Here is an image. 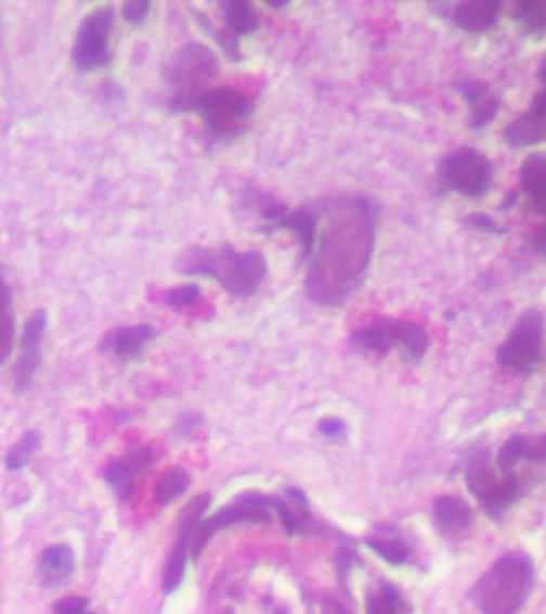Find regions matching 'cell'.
Masks as SVG:
<instances>
[{
  "label": "cell",
  "instance_id": "6da1fadb",
  "mask_svg": "<svg viewBox=\"0 0 546 614\" xmlns=\"http://www.w3.org/2000/svg\"><path fill=\"white\" fill-rule=\"evenodd\" d=\"M315 244L307 258L306 289L323 307H340L362 286L376 248V212L363 195L318 202Z\"/></svg>",
  "mask_w": 546,
  "mask_h": 614
},
{
  "label": "cell",
  "instance_id": "7a4b0ae2",
  "mask_svg": "<svg viewBox=\"0 0 546 614\" xmlns=\"http://www.w3.org/2000/svg\"><path fill=\"white\" fill-rule=\"evenodd\" d=\"M173 114H197L211 141H229L248 130L256 113V100L232 86L202 87L177 92L168 101Z\"/></svg>",
  "mask_w": 546,
  "mask_h": 614
},
{
  "label": "cell",
  "instance_id": "3957f363",
  "mask_svg": "<svg viewBox=\"0 0 546 614\" xmlns=\"http://www.w3.org/2000/svg\"><path fill=\"white\" fill-rule=\"evenodd\" d=\"M268 261L261 252H237L231 246H192L177 261L180 274L210 277L237 298L256 295L268 277Z\"/></svg>",
  "mask_w": 546,
  "mask_h": 614
},
{
  "label": "cell",
  "instance_id": "277c9868",
  "mask_svg": "<svg viewBox=\"0 0 546 614\" xmlns=\"http://www.w3.org/2000/svg\"><path fill=\"white\" fill-rule=\"evenodd\" d=\"M534 584V566L525 553L500 557L478 579L471 599L483 614H518Z\"/></svg>",
  "mask_w": 546,
  "mask_h": 614
},
{
  "label": "cell",
  "instance_id": "5b68a950",
  "mask_svg": "<svg viewBox=\"0 0 546 614\" xmlns=\"http://www.w3.org/2000/svg\"><path fill=\"white\" fill-rule=\"evenodd\" d=\"M352 343L366 353L386 354L403 350L411 360L424 359L430 340L419 323L407 320L377 319L353 332Z\"/></svg>",
  "mask_w": 546,
  "mask_h": 614
},
{
  "label": "cell",
  "instance_id": "8992f818",
  "mask_svg": "<svg viewBox=\"0 0 546 614\" xmlns=\"http://www.w3.org/2000/svg\"><path fill=\"white\" fill-rule=\"evenodd\" d=\"M465 481L468 490L478 499L481 508L494 517L510 508L521 495V487L514 472L511 474L500 472L498 475L485 448H480L471 455L465 471Z\"/></svg>",
  "mask_w": 546,
  "mask_h": 614
},
{
  "label": "cell",
  "instance_id": "52a82bcc",
  "mask_svg": "<svg viewBox=\"0 0 546 614\" xmlns=\"http://www.w3.org/2000/svg\"><path fill=\"white\" fill-rule=\"evenodd\" d=\"M438 178L446 191L468 199H481L491 189L494 165L481 151L460 148L441 161Z\"/></svg>",
  "mask_w": 546,
  "mask_h": 614
},
{
  "label": "cell",
  "instance_id": "ba28073f",
  "mask_svg": "<svg viewBox=\"0 0 546 614\" xmlns=\"http://www.w3.org/2000/svg\"><path fill=\"white\" fill-rule=\"evenodd\" d=\"M114 26L116 13L110 7H100L83 18L73 49V60L79 69L93 73L113 63L110 40Z\"/></svg>",
  "mask_w": 546,
  "mask_h": 614
},
{
  "label": "cell",
  "instance_id": "9c48e42d",
  "mask_svg": "<svg viewBox=\"0 0 546 614\" xmlns=\"http://www.w3.org/2000/svg\"><path fill=\"white\" fill-rule=\"evenodd\" d=\"M544 330V316L538 310L522 314L508 338L498 347V366L515 374L534 369L542 356Z\"/></svg>",
  "mask_w": 546,
  "mask_h": 614
},
{
  "label": "cell",
  "instance_id": "30bf717a",
  "mask_svg": "<svg viewBox=\"0 0 546 614\" xmlns=\"http://www.w3.org/2000/svg\"><path fill=\"white\" fill-rule=\"evenodd\" d=\"M219 7L224 16V28L216 29L210 20L202 13H197V25L212 37L231 62H243L245 60L240 46L243 37L252 36L261 28L258 10L248 0H224Z\"/></svg>",
  "mask_w": 546,
  "mask_h": 614
},
{
  "label": "cell",
  "instance_id": "8fae6325",
  "mask_svg": "<svg viewBox=\"0 0 546 614\" xmlns=\"http://www.w3.org/2000/svg\"><path fill=\"white\" fill-rule=\"evenodd\" d=\"M273 498L261 495H248L234 504L221 509L208 521H200L195 526L191 542V559L197 560L216 533L237 523H269L272 521ZM275 512V511H273Z\"/></svg>",
  "mask_w": 546,
  "mask_h": 614
},
{
  "label": "cell",
  "instance_id": "7c38bea8",
  "mask_svg": "<svg viewBox=\"0 0 546 614\" xmlns=\"http://www.w3.org/2000/svg\"><path fill=\"white\" fill-rule=\"evenodd\" d=\"M221 63L211 49L204 43L187 42L173 53L165 66L164 76L168 86L178 92L202 89L214 79Z\"/></svg>",
  "mask_w": 546,
  "mask_h": 614
},
{
  "label": "cell",
  "instance_id": "4fadbf2b",
  "mask_svg": "<svg viewBox=\"0 0 546 614\" xmlns=\"http://www.w3.org/2000/svg\"><path fill=\"white\" fill-rule=\"evenodd\" d=\"M210 504V496L200 495L192 499V501L182 509L180 535H178L177 545H174L173 552H171L167 566H165V592H174V590L181 586L182 579H184L185 563H187V557L191 555L192 535H194L195 526L202 521V517H204Z\"/></svg>",
  "mask_w": 546,
  "mask_h": 614
},
{
  "label": "cell",
  "instance_id": "5bb4252c",
  "mask_svg": "<svg viewBox=\"0 0 546 614\" xmlns=\"http://www.w3.org/2000/svg\"><path fill=\"white\" fill-rule=\"evenodd\" d=\"M504 140L516 150L546 143V92L535 94L528 113L505 127Z\"/></svg>",
  "mask_w": 546,
  "mask_h": 614
},
{
  "label": "cell",
  "instance_id": "9a60e30c",
  "mask_svg": "<svg viewBox=\"0 0 546 614\" xmlns=\"http://www.w3.org/2000/svg\"><path fill=\"white\" fill-rule=\"evenodd\" d=\"M47 329V314L37 310L26 322L23 332L22 354L16 363V386L26 387L32 381L34 374L39 370L40 357H42V341Z\"/></svg>",
  "mask_w": 546,
  "mask_h": 614
},
{
  "label": "cell",
  "instance_id": "2e32d148",
  "mask_svg": "<svg viewBox=\"0 0 546 614\" xmlns=\"http://www.w3.org/2000/svg\"><path fill=\"white\" fill-rule=\"evenodd\" d=\"M433 523L444 538H460L473 525V511L457 496H441L433 504Z\"/></svg>",
  "mask_w": 546,
  "mask_h": 614
},
{
  "label": "cell",
  "instance_id": "e0dca14e",
  "mask_svg": "<svg viewBox=\"0 0 546 614\" xmlns=\"http://www.w3.org/2000/svg\"><path fill=\"white\" fill-rule=\"evenodd\" d=\"M470 106V128L480 130L494 123L500 111V101L489 90L483 80L464 79L455 86Z\"/></svg>",
  "mask_w": 546,
  "mask_h": 614
},
{
  "label": "cell",
  "instance_id": "ac0fdd59",
  "mask_svg": "<svg viewBox=\"0 0 546 614\" xmlns=\"http://www.w3.org/2000/svg\"><path fill=\"white\" fill-rule=\"evenodd\" d=\"M157 335L151 325L120 327L104 336L101 347L120 359H136Z\"/></svg>",
  "mask_w": 546,
  "mask_h": 614
},
{
  "label": "cell",
  "instance_id": "d6986e66",
  "mask_svg": "<svg viewBox=\"0 0 546 614\" xmlns=\"http://www.w3.org/2000/svg\"><path fill=\"white\" fill-rule=\"evenodd\" d=\"M502 3L494 0H468L455 5L453 22L461 31L483 34L497 25Z\"/></svg>",
  "mask_w": 546,
  "mask_h": 614
},
{
  "label": "cell",
  "instance_id": "ffe728a7",
  "mask_svg": "<svg viewBox=\"0 0 546 614\" xmlns=\"http://www.w3.org/2000/svg\"><path fill=\"white\" fill-rule=\"evenodd\" d=\"M74 553L67 546H50L40 555L37 578L46 587L63 586L74 573Z\"/></svg>",
  "mask_w": 546,
  "mask_h": 614
},
{
  "label": "cell",
  "instance_id": "44dd1931",
  "mask_svg": "<svg viewBox=\"0 0 546 614\" xmlns=\"http://www.w3.org/2000/svg\"><path fill=\"white\" fill-rule=\"evenodd\" d=\"M522 192L537 205L546 208V155H529L519 168Z\"/></svg>",
  "mask_w": 546,
  "mask_h": 614
},
{
  "label": "cell",
  "instance_id": "7402d4cb",
  "mask_svg": "<svg viewBox=\"0 0 546 614\" xmlns=\"http://www.w3.org/2000/svg\"><path fill=\"white\" fill-rule=\"evenodd\" d=\"M191 487V475L182 468H171L158 478L154 488V502L158 508H165L177 501Z\"/></svg>",
  "mask_w": 546,
  "mask_h": 614
},
{
  "label": "cell",
  "instance_id": "603a6c76",
  "mask_svg": "<svg viewBox=\"0 0 546 614\" xmlns=\"http://www.w3.org/2000/svg\"><path fill=\"white\" fill-rule=\"evenodd\" d=\"M510 12L525 31L546 36V0H521L511 5Z\"/></svg>",
  "mask_w": 546,
  "mask_h": 614
},
{
  "label": "cell",
  "instance_id": "cb8c5ba5",
  "mask_svg": "<svg viewBox=\"0 0 546 614\" xmlns=\"http://www.w3.org/2000/svg\"><path fill=\"white\" fill-rule=\"evenodd\" d=\"M15 338V319H13L12 295L9 285L0 276V366L5 362Z\"/></svg>",
  "mask_w": 546,
  "mask_h": 614
},
{
  "label": "cell",
  "instance_id": "d4e9b609",
  "mask_svg": "<svg viewBox=\"0 0 546 614\" xmlns=\"http://www.w3.org/2000/svg\"><path fill=\"white\" fill-rule=\"evenodd\" d=\"M134 468L128 460H113L104 471L107 484L117 491L120 498L128 499L133 491Z\"/></svg>",
  "mask_w": 546,
  "mask_h": 614
},
{
  "label": "cell",
  "instance_id": "484cf974",
  "mask_svg": "<svg viewBox=\"0 0 546 614\" xmlns=\"http://www.w3.org/2000/svg\"><path fill=\"white\" fill-rule=\"evenodd\" d=\"M39 445V434H36V432H26L22 440L10 448L9 455H6V468H9L10 471H18V469L25 468L30 457L36 453Z\"/></svg>",
  "mask_w": 546,
  "mask_h": 614
},
{
  "label": "cell",
  "instance_id": "4316f807",
  "mask_svg": "<svg viewBox=\"0 0 546 614\" xmlns=\"http://www.w3.org/2000/svg\"><path fill=\"white\" fill-rule=\"evenodd\" d=\"M403 602L392 587H380L367 599V614H400Z\"/></svg>",
  "mask_w": 546,
  "mask_h": 614
},
{
  "label": "cell",
  "instance_id": "83f0119b",
  "mask_svg": "<svg viewBox=\"0 0 546 614\" xmlns=\"http://www.w3.org/2000/svg\"><path fill=\"white\" fill-rule=\"evenodd\" d=\"M367 548L376 552L380 559L386 560L390 565H403L410 559V551L398 542L386 541V539H367Z\"/></svg>",
  "mask_w": 546,
  "mask_h": 614
},
{
  "label": "cell",
  "instance_id": "f1b7e54d",
  "mask_svg": "<svg viewBox=\"0 0 546 614\" xmlns=\"http://www.w3.org/2000/svg\"><path fill=\"white\" fill-rule=\"evenodd\" d=\"M519 460H522V435H514L505 442L504 447L498 451V471L504 472V474H511Z\"/></svg>",
  "mask_w": 546,
  "mask_h": 614
},
{
  "label": "cell",
  "instance_id": "f546056e",
  "mask_svg": "<svg viewBox=\"0 0 546 614\" xmlns=\"http://www.w3.org/2000/svg\"><path fill=\"white\" fill-rule=\"evenodd\" d=\"M202 298V290L197 283H185L167 290L164 295L165 303L171 307H185L194 305Z\"/></svg>",
  "mask_w": 546,
  "mask_h": 614
},
{
  "label": "cell",
  "instance_id": "4dcf8cb0",
  "mask_svg": "<svg viewBox=\"0 0 546 614\" xmlns=\"http://www.w3.org/2000/svg\"><path fill=\"white\" fill-rule=\"evenodd\" d=\"M152 3L150 0H131V2L123 3L121 7V15L125 22L133 26L143 25L151 13Z\"/></svg>",
  "mask_w": 546,
  "mask_h": 614
},
{
  "label": "cell",
  "instance_id": "1f68e13d",
  "mask_svg": "<svg viewBox=\"0 0 546 614\" xmlns=\"http://www.w3.org/2000/svg\"><path fill=\"white\" fill-rule=\"evenodd\" d=\"M522 460L546 461V434L538 437L522 435Z\"/></svg>",
  "mask_w": 546,
  "mask_h": 614
},
{
  "label": "cell",
  "instance_id": "d6a6232c",
  "mask_svg": "<svg viewBox=\"0 0 546 614\" xmlns=\"http://www.w3.org/2000/svg\"><path fill=\"white\" fill-rule=\"evenodd\" d=\"M90 600L83 597H66L56 602L55 614H80L89 612Z\"/></svg>",
  "mask_w": 546,
  "mask_h": 614
},
{
  "label": "cell",
  "instance_id": "836d02e7",
  "mask_svg": "<svg viewBox=\"0 0 546 614\" xmlns=\"http://www.w3.org/2000/svg\"><path fill=\"white\" fill-rule=\"evenodd\" d=\"M465 222H467V225L470 226V228L478 229V231L481 232H487V234H492V235L502 234L500 225H498L497 221H494V219H492L491 216L489 215H484V214L470 215L468 216L467 219H465Z\"/></svg>",
  "mask_w": 546,
  "mask_h": 614
},
{
  "label": "cell",
  "instance_id": "e575fe53",
  "mask_svg": "<svg viewBox=\"0 0 546 614\" xmlns=\"http://www.w3.org/2000/svg\"><path fill=\"white\" fill-rule=\"evenodd\" d=\"M318 430L326 437H340V435L346 434V424L339 420H323Z\"/></svg>",
  "mask_w": 546,
  "mask_h": 614
},
{
  "label": "cell",
  "instance_id": "d590c367",
  "mask_svg": "<svg viewBox=\"0 0 546 614\" xmlns=\"http://www.w3.org/2000/svg\"><path fill=\"white\" fill-rule=\"evenodd\" d=\"M531 244L534 246L535 252L546 256V219L544 225L538 226L532 234Z\"/></svg>",
  "mask_w": 546,
  "mask_h": 614
},
{
  "label": "cell",
  "instance_id": "8d00e7d4",
  "mask_svg": "<svg viewBox=\"0 0 546 614\" xmlns=\"http://www.w3.org/2000/svg\"><path fill=\"white\" fill-rule=\"evenodd\" d=\"M516 201H518V194H516L515 191L508 192L507 199H505L504 204H502V210L514 207Z\"/></svg>",
  "mask_w": 546,
  "mask_h": 614
},
{
  "label": "cell",
  "instance_id": "74e56055",
  "mask_svg": "<svg viewBox=\"0 0 546 614\" xmlns=\"http://www.w3.org/2000/svg\"><path fill=\"white\" fill-rule=\"evenodd\" d=\"M538 79H541V82L544 84L546 92V56L542 60L541 66H538Z\"/></svg>",
  "mask_w": 546,
  "mask_h": 614
},
{
  "label": "cell",
  "instance_id": "f35d334b",
  "mask_svg": "<svg viewBox=\"0 0 546 614\" xmlns=\"http://www.w3.org/2000/svg\"><path fill=\"white\" fill-rule=\"evenodd\" d=\"M269 7H271V9H285V7L289 5V2H286V0H283V2H269L268 3Z\"/></svg>",
  "mask_w": 546,
  "mask_h": 614
},
{
  "label": "cell",
  "instance_id": "ab89813d",
  "mask_svg": "<svg viewBox=\"0 0 546 614\" xmlns=\"http://www.w3.org/2000/svg\"><path fill=\"white\" fill-rule=\"evenodd\" d=\"M339 614H349L346 612V610H339Z\"/></svg>",
  "mask_w": 546,
  "mask_h": 614
},
{
  "label": "cell",
  "instance_id": "60d3db41",
  "mask_svg": "<svg viewBox=\"0 0 546 614\" xmlns=\"http://www.w3.org/2000/svg\"><path fill=\"white\" fill-rule=\"evenodd\" d=\"M80 614H93V613H90V612H83V613H80Z\"/></svg>",
  "mask_w": 546,
  "mask_h": 614
}]
</instances>
